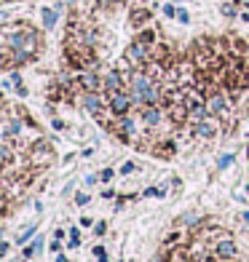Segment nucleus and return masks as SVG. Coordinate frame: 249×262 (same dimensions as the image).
Here are the masks:
<instances>
[{"mask_svg": "<svg viewBox=\"0 0 249 262\" xmlns=\"http://www.w3.org/2000/svg\"><path fill=\"white\" fill-rule=\"evenodd\" d=\"M126 59H129V64L142 70L150 59H153V46L148 43H142V40H134V43H129V49H126Z\"/></svg>", "mask_w": 249, "mask_h": 262, "instance_id": "obj_1", "label": "nucleus"}, {"mask_svg": "<svg viewBox=\"0 0 249 262\" xmlns=\"http://www.w3.org/2000/svg\"><path fill=\"white\" fill-rule=\"evenodd\" d=\"M108 107L121 118V115H129V110L134 107V99H132V94H129V89H121V91H113L108 94Z\"/></svg>", "mask_w": 249, "mask_h": 262, "instance_id": "obj_2", "label": "nucleus"}, {"mask_svg": "<svg viewBox=\"0 0 249 262\" xmlns=\"http://www.w3.org/2000/svg\"><path fill=\"white\" fill-rule=\"evenodd\" d=\"M206 110H209L212 118H220L222 121V118L228 115V110H231V97L222 94V91H212L206 97Z\"/></svg>", "mask_w": 249, "mask_h": 262, "instance_id": "obj_3", "label": "nucleus"}, {"mask_svg": "<svg viewBox=\"0 0 249 262\" xmlns=\"http://www.w3.org/2000/svg\"><path fill=\"white\" fill-rule=\"evenodd\" d=\"M115 131H118L121 139H137L139 137V126H137L134 118H129V115L115 118Z\"/></svg>", "mask_w": 249, "mask_h": 262, "instance_id": "obj_4", "label": "nucleus"}, {"mask_svg": "<svg viewBox=\"0 0 249 262\" xmlns=\"http://www.w3.org/2000/svg\"><path fill=\"white\" fill-rule=\"evenodd\" d=\"M139 121L145 123L148 128H158L161 121H163V113H161V107L158 104H145L139 110Z\"/></svg>", "mask_w": 249, "mask_h": 262, "instance_id": "obj_5", "label": "nucleus"}, {"mask_svg": "<svg viewBox=\"0 0 249 262\" xmlns=\"http://www.w3.org/2000/svg\"><path fill=\"white\" fill-rule=\"evenodd\" d=\"M83 104H86V110L91 115H99L105 107H108V97H102L99 91H86L83 94Z\"/></svg>", "mask_w": 249, "mask_h": 262, "instance_id": "obj_6", "label": "nucleus"}, {"mask_svg": "<svg viewBox=\"0 0 249 262\" xmlns=\"http://www.w3.org/2000/svg\"><path fill=\"white\" fill-rule=\"evenodd\" d=\"M102 86H105V94H113V91H121V89H129V83L123 80L121 70H110L108 75L102 78Z\"/></svg>", "mask_w": 249, "mask_h": 262, "instance_id": "obj_7", "label": "nucleus"}, {"mask_svg": "<svg viewBox=\"0 0 249 262\" xmlns=\"http://www.w3.org/2000/svg\"><path fill=\"white\" fill-rule=\"evenodd\" d=\"M78 83H80L83 91H99V89H105V86H102V78L94 73V70H83L80 78H78Z\"/></svg>", "mask_w": 249, "mask_h": 262, "instance_id": "obj_8", "label": "nucleus"}, {"mask_svg": "<svg viewBox=\"0 0 249 262\" xmlns=\"http://www.w3.org/2000/svg\"><path fill=\"white\" fill-rule=\"evenodd\" d=\"M193 134H196V137H201V139H212V137H217V121L209 115L206 121H201V123H196V126H193Z\"/></svg>", "mask_w": 249, "mask_h": 262, "instance_id": "obj_9", "label": "nucleus"}, {"mask_svg": "<svg viewBox=\"0 0 249 262\" xmlns=\"http://www.w3.org/2000/svg\"><path fill=\"white\" fill-rule=\"evenodd\" d=\"M215 254H217L220 259H231V257H236V244H233V238H231V235H222V238H220L217 246H215Z\"/></svg>", "mask_w": 249, "mask_h": 262, "instance_id": "obj_10", "label": "nucleus"}, {"mask_svg": "<svg viewBox=\"0 0 249 262\" xmlns=\"http://www.w3.org/2000/svg\"><path fill=\"white\" fill-rule=\"evenodd\" d=\"M51 147L46 145V142H38V145L32 147V152H30V161L35 163V166H40V163H46V161H51Z\"/></svg>", "mask_w": 249, "mask_h": 262, "instance_id": "obj_11", "label": "nucleus"}, {"mask_svg": "<svg viewBox=\"0 0 249 262\" xmlns=\"http://www.w3.org/2000/svg\"><path fill=\"white\" fill-rule=\"evenodd\" d=\"M148 19H150V11L148 8H132V27L142 30L148 25Z\"/></svg>", "mask_w": 249, "mask_h": 262, "instance_id": "obj_12", "label": "nucleus"}, {"mask_svg": "<svg viewBox=\"0 0 249 262\" xmlns=\"http://www.w3.org/2000/svg\"><path fill=\"white\" fill-rule=\"evenodd\" d=\"M40 16H43V27L51 30V27H56V21H59V11L56 8H43Z\"/></svg>", "mask_w": 249, "mask_h": 262, "instance_id": "obj_13", "label": "nucleus"}, {"mask_svg": "<svg viewBox=\"0 0 249 262\" xmlns=\"http://www.w3.org/2000/svg\"><path fill=\"white\" fill-rule=\"evenodd\" d=\"M137 40L148 43V46H156V43H158V32H156V30H139V32H137Z\"/></svg>", "mask_w": 249, "mask_h": 262, "instance_id": "obj_14", "label": "nucleus"}, {"mask_svg": "<svg viewBox=\"0 0 249 262\" xmlns=\"http://www.w3.org/2000/svg\"><path fill=\"white\" fill-rule=\"evenodd\" d=\"M38 249H43V238H35V241L30 244V246H25V257H32V254H38Z\"/></svg>", "mask_w": 249, "mask_h": 262, "instance_id": "obj_15", "label": "nucleus"}, {"mask_svg": "<svg viewBox=\"0 0 249 262\" xmlns=\"http://www.w3.org/2000/svg\"><path fill=\"white\" fill-rule=\"evenodd\" d=\"M19 131H22V123H19V121H8V126L3 128V134H6V137H16Z\"/></svg>", "mask_w": 249, "mask_h": 262, "instance_id": "obj_16", "label": "nucleus"}, {"mask_svg": "<svg viewBox=\"0 0 249 262\" xmlns=\"http://www.w3.org/2000/svg\"><path fill=\"white\" fill-rule=\"evenodd\" d=\"M236 161V156H233V152H225V156H220V161H217V166H220V169H228V166Z\"/></svg>", "mask_w": 249, "mask_h": 262, "instance_id": "obj_17", "label": "nucleus"}, {"mask_svg": "<svg viewBox=\"0 0 249 262\" xmlns=\"http://www.w3.org/2000/svg\"><path fill=\"white\" fill-rule=\"evenodd\" d=\"M177 21H180V25H191V14H188L185 8H177V16H174Z\"/></svg>", "mask_w": 249, "mask_h": 262, "instance_id": "obj_18", "label": "nucleus"}, {"mask_svg": "<svg viewBox=\"0 0 249 262\" xmlns=\"http://www.w3.org/2000/svg\"><path fill=\"white\" fill-rule=\"evenodd\" d=\"M233 54H236V56L246 54V43H244V40H239V38H233Z\"/></svg>", "mask_w": 249, "mask_h": 262, "instance_id": "obj_19", "label": "nucleus"}, {"mask_svg": "<svg viewBox=\"0 0 249 262\" xmlns=\"http://www.w3.org/2000/svg\"><path fill=\"white\" fill-rule=\"evenodd\" d=\"M94 257H97V262H108V254H105V246H94Z\"/></svg>", "mask_w": 249, "mask_h": 262, "instance_id": "obj_20", "label": "nucleus"}, {"mask_svg": "<svg viewBox=\"0 0 249 262\" xmlns=\"http://www.w3.org/2000/svg\"><path fill=\"white\" fill-rule=\"evenodd\" d=\"M121 3H123V0H99V6H102V8H118Z\"/></svg>", "mask_w": 249, "mask_h": 262, "instance_id": "obj_21", "label": "nucleus"}, {"mask_svg": "<svg viewBox=\"0 0 249 262\" xmlns=\"http://www.w3.org/2000/svg\"><path fill=\"white\" fill-rule=\"evenodd\" d=\"M11 64V56L6 54V51H0V73H3V70Z\"/></svg>", "mask_w": 249, "mask_h": 262, "instance_id": "obj_22", "label": "nucleus"}, {"mask_svg": "<svg viewBox=\"0 0 249 262\" xmlns=\"http://www.w3.org/2000/svg\"><path fill=\"white\" fill-rule=\"evenodd\" d=\"M134 169H137V163H134V161H126V163L121 166V174H132Z\"/></svg>", "mask_w": 249, "mask_h": 262, "instance_id": "obj_23", "label": "nucleus"}, {"mask_svg": "<svg viewBox=\"0 0 249 262\" xmlns=\"http://www.w3.org/2000/svg\"><path fill=\"white\" fill-rule=\"evenodd\" d=\"M105 233H108V225H105V222L94 225V235H105Z\"/></svg>", "mask_w": 249, "mask_h": 262, "instance_id": "obj_24", "label": "nucleus"}, {"mask_svg": "<svg viewBox=\"0 0 249 262\" xmlns=\"http://www.w3.org/2000/svg\"><path fill=\"white\" fill-rule=\"evenodd\" d=\"M80 244V235H78V230L73 228V230H70V246H78Z\"/></svg>", "mask_w": 249, "mask_h": 262, "instance_id": "obj_25", "label": "nucleus"}, {"mask_svg": "<svg viewBox=\"0 0 249 262\" xmlns=\"http://www.w3.org/2000/svg\"><path fill=\"white\" fill-rule=\"evenodd\" d=\"M222 16H236V6H222Z\"/></svg>", "mask_w": 249, "mask_h": 262, "instance_id": "obj_26", "label": "nucleus"}, {"mask_svg": "<svg viewBox=\"0 0 249 262\" xmlns=\"http://www.w3.org/2000/svg\"><path fill=\"white\" fill-rule=\"evenodd\" d=\"M0 161H11V150L8 147H0Z\"/></svg>", "mask_w": 249, "mask_h": 262, "instance_id": "obj_27", "label": "nucleus"}, {"mask_svg": "<svg viewBox=\"0 0 249 262\" xmlns=\"http://www.w3.org/2000/svg\"><path fill=\"white\" fill-rule=\"evenodd\" d=\"M163 14L166 16H177V8L174 6H163Z\"/></svg>", "mask_w": 249, "mask_h": 262, "instance_id": "obj_28", "label": "nucleus"}, {"mask_svg": "<svg viewBox=\"0 0 249 262\" xmlns=\"http://www.w3.org/2000/svg\"><path fill=\"white\" fill-rule=\"evenodd\" d=\"M30 235H35V225H32V228H30L27 233H22V238H19V241H22V244H25V241H27V238H30Z\"/></svg>", "mask_w": 249, "mask_h": 262, "instance_id": "obj_29", "label": "nucleus"}, {"mask_svg": "<svg viewBox=\"0 0 249 262\" xmlns=\"http://www.w3.org/2000/svg\"><path fill=\"white\" fill-rule=\"evenodd\" d=\"M51 126H54L56 131H62V128H65V121H59V118H54V121H51Z\"/></svg>", "mask_w": 249, "mask_h": 262, "instance_id": "obj_30", "label": "nucleus"}, {"mask_svg": "<svg viewBox=\"0 0 249 262\" xmlns=\"http://www.w3.org/2000/svg\"><path fill=\"white\" fill-rule=\"evenodd\" d=\"M99 177H102V180H105V182H108V180H110V177H113V169H105V171H102Z\"/></svg>", "mask_w": 249, "mask_h": 262, "instance_id": "obj_31", "label": "nucleus"}, {"mask_svg": "<svg viewBox=\"0 0 249 262\" xmlns=\"http://www.w3.org/2000/svg\"><path fill=\"white\" fill-rule=\"evenodd\" d=\"M75 201H78V204H80V206H83V204H89V195H83V193H80V195H78V198H75Z\"/></svg>", "mask_w": 249, "mask_h": 262, "instance_id": "obj_32", "label": "nucleus"}, {"mask_svg": "<svg viewBox=\"0 0 249 262\" xmlns=\"http://www.w3.org/2000/svg\"><path fill=\"white\" fill-rule=\"evenodd\" d=\"M80 225H83V228H91L94 222H91V217H83V220H80Z\"/></svg>", "mask_w": 249, "mask_h": 262, "instance_id": "obj_33", "label": "nucleus"}, {"mask_svg": "<svg viewBox=\"0 0 249 262\" xmlns=\"http://www.w3.org/2000/svg\"><path fill=\"white\" fill-rule=\"evenodd\" d=\"M59 249H62V244H59V238H56V241H51V252H59Z\"/></svg>", "mask_w": 249, "mask_h": 262, "instance_id": "obj_34", "label": "nucleus"}, {"mask_svg": "<svg viewBox=\"0 0 249 262\" xmlns=\"http://www.w3.org/2000/svg\"><path fill=\"white\" fill-rule=\"evenodd\" d=\"M3 254H8V244L0 241V257H3Z\"/></svg>", "mask_w": 249, "mask_h": 262, "instance_id": "obj_35", "label": "nucleus"}, {"mask_svg": "<svg viewBox=\"0 0 249 262\" xmlns=\"http://www.w3.org/2000/svg\"><path fill=\"white\" fill-rule=\"evenodd\" d=\"M241 220H244V222L249 225V211H241Z\"/></svg>", "mask_w": 249, "mask_h": 262, "instance_id": "obj_36", "label": "nucleus"}, {"mask_svg": "<svg viewBox=\"0 0 249 262\" xmlns=\"http://www.w3.org/2000/svg\"><path fill=\"white\" fill-rule=\"evenodd\" d=\"M56 262H67V257H59V259H56Z\"/></svg>", "mask_w": 249, "mask_h": 262, "instance_id": "obj_37", "label": "nucleus"}, {"mask_svg": "<svg viewBox=\"0 0 249 262\" xmlns=\"http://www.w3.org/2000/svg\"><path fill=\"white\" fill-rule=\"evenodd\" d=\"M65 3H70V6H73V3H75V0H65Z\"/></svg>", "mask_w": 249, "mask_h": 262, "instance_id": "obj_38", "label": "nucleus"}, {"mask_svg": "<svg viewBox=\"0 0 249 262\" xmlns=\"http://www.w3.org/2000/svg\"><path fill=\"white\" fill-rule=\"evenodd\" d=\"M174 3H185V0H174Z\"/></svg>", "mask_w": 249, "mask_h": 262, "instance_id": "obj_39", "label": "nucleus"}, {"mask_svg": "<svg viewBox=\"0 0 249 262\" xmlns=\"http://www.w3.org/2000/svg\"><path fill=\"white\" fill-rule=\"evenodd\" d=\"M246 187H249V185H246Z\"/></svg>", "mask_w": 249, "mask_h": 262, "instance_id": "obj_40", "label": "nucleus"}]
</instances>
